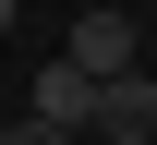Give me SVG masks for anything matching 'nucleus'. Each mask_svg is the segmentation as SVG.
Listing matches in <instances>:
<instances>
[{
	"instance_id": "f257e3e1",
	"label": "nucleus",
	"mask_w": 157,
	"mask_h": 145,
	"mask_svg": "<svg viewBox=\"0 0 157 145\" xmlns=\"http://www.w3.org/2000/svg\"><path fill=\"white\" fill-rule=\"evenodd\" d=\"M60 61L97 73V85H121V73H145V24L133 12H73V24H60Z\"/></svg>"
},
{
	"instance_id": "f03ea898",
	"label": "nucleus",
	"mask_w": 157,
	"mask_h": 145,
	"mask_svg": "<svg viewBox=\"0 0 157 145\" xmlns=\"http://www.w3.org/2000/svg\"><path fill=\"white\" fill-rule=\"evenodd\" d=\"M97 97H109V85H97V73H73V61H48V73H36V121H48V133H73V145L97 133Z\"/></svg>"
},
{
	"instance_id": "7ed1b4c3",
	"label": "nucleus",
	"mask_w": 157,
	"mask_h": 145,
	"mask_svg": "<svg viewBox=\"0 0 157 145\" xmlns=\"http://www.w3.org/2000/svg\"><path fill=\"white\" fill-rule=\"evenodd\" d=\"M85 145H157V73H121L97 97V133H85Z\"/></svg>"
},
{
	"instance_id": "20e7f679",
	"label": "nucleus",
	"mask_w": 157,
	"mask_h": 145,
	"mask_svg": "<svg viewBox=\"0 0 157 145\" xmlns=\"http://www.w3.org/2000/svg\"><path fill=\"white\" fill-rule=\"evenodd\" d=\"M12 36H24V12H12V0H0V48H12Z\"/></svg>"
}]
</instances>
